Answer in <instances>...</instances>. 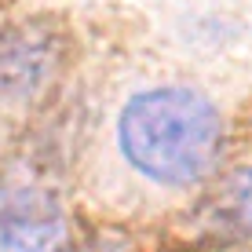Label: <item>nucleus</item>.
Here are the masks:
<instances>
[{"mask_svg": "<svg viewBox=\"0 0 252 252\" xmlns=\"http://www.w3.org/2000/svg\"><path fill=\"white\" fill-rule=\"evenodd\" d=\"M197 230L220 245L252 238V168H238L220 179L197 208Z\"/></svg>", "mask_w": 252, "mask_h": 252, "instance_id": "20e7f679", "label": "nucleus"}, {"mask_svg": "<svg viewBox=\"0 0 252 252\" xmlns=\"http://www.w3.org/2000/svg\"><path fill=\"white\" fill-rule=\"evenodd\" d=\"M117 146L150 183L190 187L223 158V117L194 88H150L125 102Z\"/></svg>", "mask_w": 252, "mask_h": 252, "instance_id": "f257e3e1", "label": "nucleus"}, {"mask_svg": "<svg viewBox=\"0 0 252 252\" xmlns=\"http://www.w3.org/2000/svg\"><path fill=\"white\" fill-rule=\"evenodd\" d=\"M63 44L44 22L7 26L0 33V92L11 99H30L55 77Z\"/></svg>", "mask_w": 252, "mask_h": 252, "instance_id": "7ed1b4c3", "label": "nucleus"}, {"mask_svg": "<svg viewBox=\"0 0 252 252\" xmlns=\"http://www.w3.org/2000/svg\"><path fill=\"white\" fill-rule=\"evenodd\" d=\"M81 252H128V245L121 238H99V241H92V245H84Z\"/></svg>", "mask_w": 252, "mask_h": 252, "instance_id": "39448f33", "label": "nucleus"}, {"mask_svg": "<svg viewBox=\"0 0 252 252\" xmlns=\"http://www.w3.org/2000/svg\"><path fill=\"white\" fill-rule=\"evenodd\" d=\"M69 212L55 187L37 176L0 179V252H63Z\"/></svg>", "mask_w": 252, "mask_h": 252, "instance_id": "f03ea898", "label": "nucleus"}]
</instances>
